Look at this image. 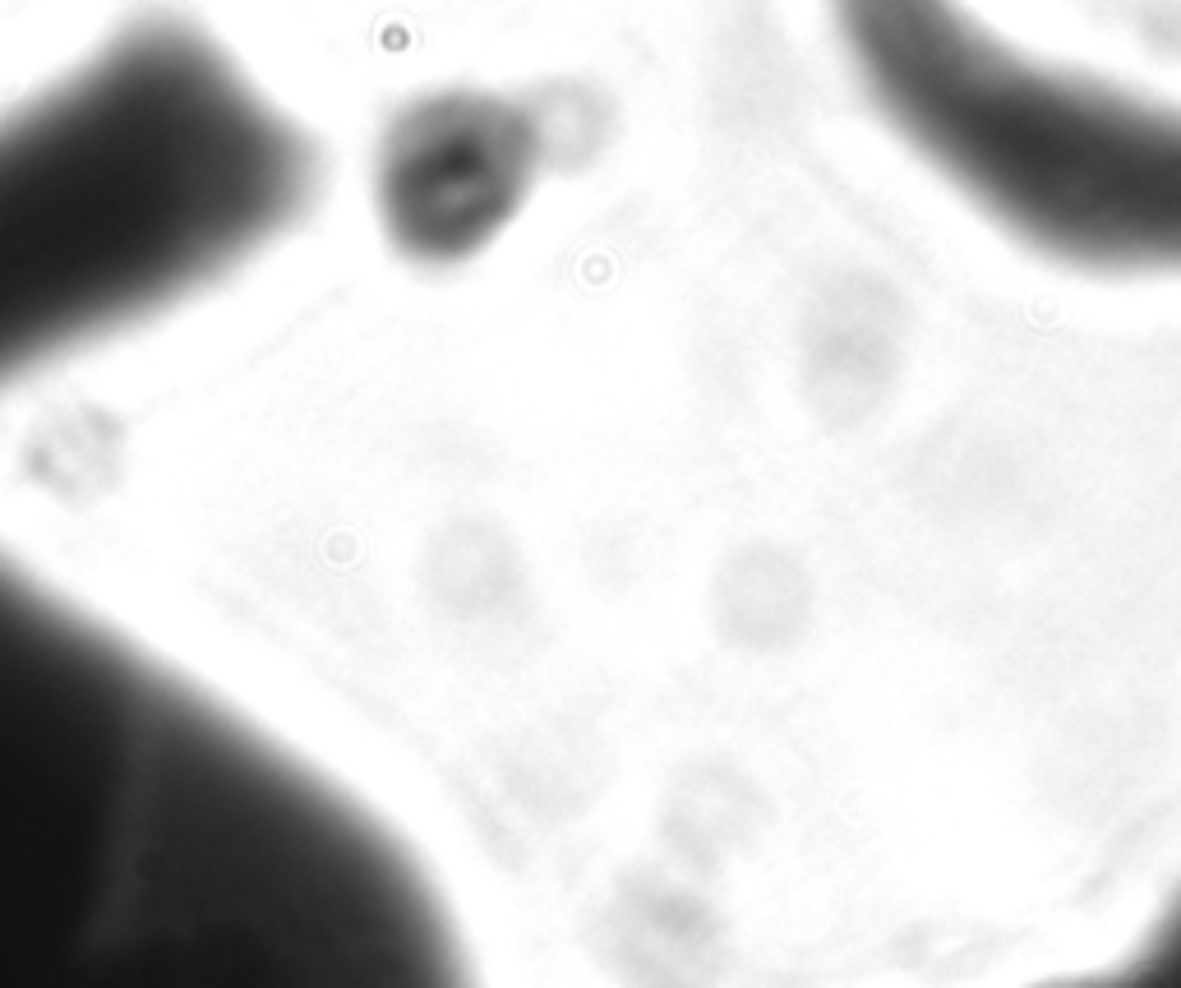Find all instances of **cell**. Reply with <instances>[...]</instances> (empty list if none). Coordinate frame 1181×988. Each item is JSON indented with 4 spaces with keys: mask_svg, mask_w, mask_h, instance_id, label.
I'll return each mask as SVG.
<instances>
[{
    "mask_svg": "<svg viewBox=\"0 0 1181 988\" xmlns=\"http://www.w3.org/2000/svg\"><path fill=\"white\" fill-rule=\"evenodd\" d=\"M549 134L540 111L490 88H439L393 111L370 162L383 245L420 273H457L517 227Z\"/></svg>",
    "mask_w": 1181,
    "mask_h": 988,
    "instance_id": "7a4b0ae2",
    "label": "cell"
},
{
    "mask_svg": "<svg viewBox=\"0 0 1181 988\" xmlns=\"http://www.w3.org/2000/svg\"><path fill=\"white\" fill-rule=\"evenodd\" d=\"M872 102L1011 231L1075 254H1181V102L1048 65L960 0H836Z\"/></svg>",
    "mask_w": 1181,
    "mask_h": 988,
    "instance_id": "6da1fadb",
    "label": "cell"
}]
</instances>
